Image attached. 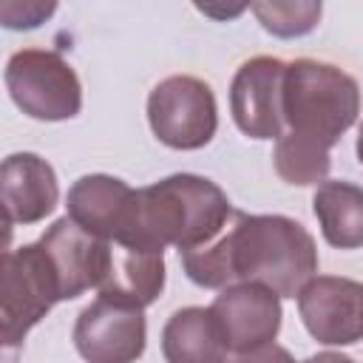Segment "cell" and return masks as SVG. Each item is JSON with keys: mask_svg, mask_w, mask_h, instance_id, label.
<instances>
[{"mask_svg": "<svg viewBox=\"0 0 363 363\" xmlns=\"http://www.w3.org/2000/svg\"><path fill=\"white\" fill-rule=\"evenodd\" d=\"M184 275L204 289L264 284L278 298L298 292L318 272L312 233L289 216H250L233 210L227 227L204 247L179 252Z\"/></svg>", "mask_w": 363, "mask_h": 363, "instance_id": "6da1fadb", "label": "cell"}, {"mask_svg": "<svg viewBox=\"0 0 363 363\" xmlns=\"http://www.w3.org/2000/svg\"><path fill=\"white\" fill-rule=\"evenodd\" d=\"M227 193L207 176L173 173L150 187H139V238L150 247L179 252L204 247L230 221Z\"/></svg>", "mask_w": 363, "mask_h": 363, "instance_id": "7a4b0ae2", "label": "cell"}, {"mask_svg": "<svg viewBox=\"0 0 363 363\" xmlns=\"http://www.w3.org/2000/svg\"><path fill=\"white\" fill-rule=\"evenodd\" d=\"M360 85L343 68L301 57L286 62L284 74V125L301 142L332 150L357 122Z\"/></svg>", "mask_w": 363, "mask_h": 363, "instance_id": "3957f363", "label": "cell"}, {"mask_svg": "<svg viewBox=\"0 0 363 363\" xmlns=\"http://www.w3.org/2000/svg\"><path fill=\"white\" fill-rule=\"evenodd\" d=\"M62 301L60 275L40 241L3 252L0 335L3 349H17L26 335Z\"/></svg>", "mask_w": 363, "mask_h": 363, "instance_id": "277c9868", "label": "cell"}, {"mask_svg": "<svg viewBox=\"0 0 363 363\" xmlns=\"http://www.w3.org/2000/svg\"><path fill=\"white\" fill-rule=\"evenodd\" d=\"M6 91L31 119L62 122L82 111V82L71 62L51 48H20L9 57Z\"/></svg>", "mask_w": 363, "mask_h": 363, "instance_id": "5b68a950", "label": "cell"}, {"mask_svg": "<svg viewBox=\"0 0 363 363\" xmlns=\"http://www.w3.org/2000/svg\"><path fill=\"white\" fill-rule=\"evenodd\" d=\"M147 125L153 136L173 150H199L210 145L218 130L213 88L190 74L162 79L147 96Z\"/></svg>", "mask_w": 363, "mask_h": 363, "instance_id": "8992f818", "label": "cell"}, {"mask_svg": "<svg viewBox=\"0 0 363 363\" xmlns=\"http://www.w3.org/2000/svg\"><path fill=\"white\" fill-rule=\"evenodd\" d=\"M65 207L79 227H85L99 238L122 241V244H145L139 238V190H133L128 182L116 176L108 173L79 176L68 187Z\"/></svg>", "mask_w": 363, "mask_h": 363, "instance_id": "52a82bcc", "label": "cell"}, {"mask_svg": "<svg viewBox=\"0 0 363 363\" xmlns=\"http://www.w3.org/2000/svg\"><path fill=\"white\" fill-rule=\"evenodd\" d=\"M71 340L85 363H136L147 346L145 309L96 298L77 315Z\"/></svg>", "mask_w": 363, "mask_h": 363, "instance_id": "ba28073f", "label": "cell"}, {"mask_svg": "<svg viewBox=\"0 0 363 363\" xmlns=\"http://www.w3.org/2000/svg\"><path fill=\"white\" fill-rule=\"evenodd\" d=\"M284 74L286 62L269 54L238 65L230 82V113L244 136L275 142L284 136Z\"/></svg>", "mask_w": 363, "mask_h": 363, "instance_id": "9c48e42d", "label": "cell"}, {"mask_svg": "<svg viewBox=\"0 0 363 363\" xmlns=\"http://www.w3.org/2000/svg\"><path fill=\"white\" fill-rule=\"evenodd\" d=\"M298 315L323 346L363 340V284L340 275H315L298 292Z\"/></svg>", "mask_w": 363, "mask_h": 363, "instance_id": "30bf717a", "label": "cell"}, {"mask_svg": "<svg viewBox=\"0 0 363 363\" xmlns=\"http://www.w3.org/2000/svg\"><path fill=\"white\" fill-rule=\"evenodd\" d=\"M216 318L224 326L230 352H252L267 343H275L281 332V298L264 284H233L218 289L210 303Z\"/></svg>", "mask_w": 363, "mask_h": 363, "instance_id": "8fae6325", "label": "cell"}, {"mask_svg": "<svg viewBox=\"0 0 363 363\" xmlns=\"http://www.w3.org/2000/svg\"><path fill=\"white\" fill-rule=\"evenodd\" d=\"M60 275L62 301L79 298L85 289H96L108 264V238H99L79 227L71 216L57 218L40 238Z\"/></svg>", "mask_w": 363, "mask_h": 363, "instance_id": "7c38bea8", "label": "cell"}, {"mask_svg": "<svg viewBox=\"0 0 363 363\" xmlns=\"http://www.w3.org/2000/svg\"><path fill=\"white\" fill-rule=\"evenodd\" d=\"M0 199L6 224H37L54 213L60 184L54 167L37 153H11L0 167Z\"/></svg>", "mask_w": 363, "mask_h": 363, "instance_id": "4fadbf2b", "label": "cell"}, {"mask_svg": "<svg viewBox=\"0 0 363 363\" xmlns=\"http://www.w3.org/2000/svg\"><path fill=\"white\" fill-rule=\"evenodd\" d=\"M162 289H164V250L147 244L108 241V264L96 286L99 298L145 309L162 295Z\"/></svg>", "mask_w": 363, "mask_h": 363, "instance_id": "5bb4252c", "label": "cell"}, {"mask_svg": "<svg viewBox=\"0 0 363 363\" xmlns=\"http://www.w3.org/2000/svg\"><path fill=\"white\" fill-rule=\"evenodd\" d=\"M230 340L210 306L176 309L162 329L164 363H227Z\"/></svg>", "mask_w": 363, "mask_h": 363, "instance_id": "9a60e30c", "label": "cell"}, {"mask_svg": "<svg viewBox=\"0 0 363 363\" xmlns=\"http://www.w3.org/2000/svg\"><path fill=\"white\" fill-rule=\"evenodd\" d=\"M312 210L326 244L337 250L363 247V187L360 184H352L343 179H326L323 184H318L312 196Z\"/></svg>", "mask_w": 363, "mask_h": 363, "instance_id": "2e32d148", "label": "cell"}, {"mask_svg": "<svg viewBox=\"0 0 363 363\" xmlns=\"http://www.w3.org/2000/svg\"><path fill=\"white\" fill-rule=\"evenodd\" d=\"M272 164H275V173L286 184L306 187V184H323L326 182L329 167H332V156L323 147H315L309 142H301L292 133H284L275 142Z\"/></svg>", "mask_w": 363, "mask_h": 363, "instance_id": "e0dca14e", "label": "cell"}, {"mask_svg": "<svg viewBox=\"0 0 363 363\" xmlns=\"http://www.w3.org/2000/svg\"><path fill=\"white\" fill-rule=\"evenodd\" d=\"M252 14L258 17V23L264 26V31L275 34V37H284V40H292V37H303L309 34L318 20H320V11L323 6L315 3V0H289V3H252L250 6Z\"/></svg>", "mask_w": 363, "mask_h": 363, "instance_id": "ac0fdd59", "label": "cell"}, {"mask_svg": "<svg viewBox=\"0 0 363 363\" xmlns=\"http://www.w3.org/2000/svg\"><path fill=\"white\" fill-rule=\"evenodd\" d=\"M57 11L54 3H3L0 6V20L6 28H37L40 23H45L51 14Z\"/></svg>", "mask_w": 363, "mask_h": 363, "instance_id": "d6986e66", "label": "cell"}, {"mask_svg": "<svg viewBox=\"0 0 363 363\" xmlns=\"http://www.w3.org/2000/svg\"><path fill=\"white\" fill-rule=\"evenodd\" d=\"M230 363H295V357H292L284 346L267 343V346H261V349H252V352L238 354V357L230 360Z\"/></svg>", "mask_w": 363, "mask_h": 363, "instance_id": "ffe728a7", "label": "cell"}, {"mask_svg": "<svg viewBox=\"0 0 363 363\" xmlns=\"http://www.w3.org/2000/svg\"><path fill=\"white\" fill-rule=\"evenodd\" d=\"M303 363H354L349 354H340V352H318L312 357H306Z\"/></svg>", "mask_w": 363, "mask_h": 363, "instance_id": "44dd1931", "label": "cell"}, {"mask_svg": "<svg viewBox=\"0 0 363 363\" xmlns=\"http://www.w3.org/2000/svg\"><path fill=\"white\" fill-rule=\"evenodd\" d=\"M354 153H357V162L363 164V122L357 128V142H354Z\"/></svg>", "mask_w": 363, "mask_h": 363, "instance_id": "7402d4cb", "label": "cell"}]
</instances>
